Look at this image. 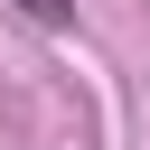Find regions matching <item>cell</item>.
<instances>
[{
    "label": "cell",
    "instance_id": "cell-1",
    "mask_svg": "<svg viewBox=\"0 0 150 150\" xmlns=\"http://www.w3.org/2000/svg\"><path fill=\"white\" fill-rule=\"evenodd\" d=\"M19 9H28L38 28H66V19H75V0H19Z\"/></svg>",
    "mask_w": 150,
    "mask_h": 150
}]
</instances>
